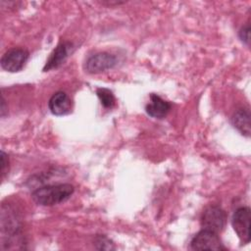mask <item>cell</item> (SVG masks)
I'll return each mask as SVG.
<instances>
[{
    "label": "cell",
    "mask_w": 251,
    "mask_h": 251,
    "mask_svg": "<svg viewBox=\"0 0 251 251\" xmlns=\"http://www.w3.org/2000/svg\"><path fill=\"white\" fill-rule=\"evenodd\" d=\"M190 247L192 250H226L218 233L208 229H202L197 232L191 239Z\"/></svg>",
    "instance_id": "cell-4"
},
{
    "label": "cell",
    "mask_w": 251,
    "mask_h": 251,
    "mask_svg": "<svg viewBox=\"0 0 251 251\" xmlns=\"http://www.w3.org/2000/svg\"><path fill=\"white\" fill-rule=\"evenodd\" d=\"M95 244L98 249H102V250L115 249L114 243L105 235H97L95 237Z\"/></svg>",
    "instance_id": "cell-13"
},
{
    "label": "cell",
    "mask_w": 251,
    "mask_h": 251,
    "mask_svg": "<svg viewBox=\"0 0 251 251\" xmlns=\"http://www.w3.org/2000/svg\"><path fill=\"white\" fill-rule=\"evenodd\" d=\"M28 57L29 53L25 49L13 48L4 53L0 64L3 70L10 73H17L23 70Z\"/></svg>",
    "instance_id": "cell-5"
},
{
    "label": "cell",
    "mask_w": 251,
    "mask_h": 251,
    "mask_svg": "<svg viewBox=\"0 0 251 251\" xmlns=\"http://www.w3.org/2000/svg\"><path fill=\"white\" fill-rule=\"evenodd\" d=\"M7 166H8V159L6 154L2 151L1 152V176L4 177L6 172H7Z\"/></svg>",
    "instance_id": "cell-15"
},
{
    "label": "cell",
    "mask_w": 251,
    "mask_h": 251,
    "mask_svg": "<svg viewBox=\"0 0 251 251\" xmlns=\"http://www.w3.org/2000/svg\"><path fill=\"white\" fill-rule=\"evenodd\" d=\"M1 230L2 235L8 236V242L18 235L20 230V223L14 209L11 206H2L1 212Z\"/></svg>",
    "instance_id": "cell-7"
},
{
    "label": "cell",
    "mask_w": 251,
    "mask_h": 251,
    "mask_svg": "<svg viewBox=\"0 0 251 251\" xmlns=\"http://www.w3.org/2000/svg\"><path fill=\"white\" fill-rule=\"evenodd\" d=\"M5 111H6V109H5V100H4V98L2 97V105H1V116H2V117H4Z\"/></svg>",
    "instance_id": "cell-16"
},
{
    "label": "cell",
    "mask_w": 251,
    "mask_h": 251,
    "mask_svg": "<svg viewBox=\"0 0 251 251\" xmlns=\"http://www.w3.org/2000/svg\"><path fill=\"white\" fill-rule=\"evenodd\" d=\"M73 49H74V45L71 42L64 41L59 43L57 47L50 54L43 68V71L47 72V71H51L59 68L61 65L64 64V62L67 60L69 55L73 52Z\"/></svg>",
    "instance_id": "cell-8"
},
{
    "label": "cell",
    "mask_w": 251,
    "mask_h": 251,
    "mask_svg": "<svg viewBox=\"0 0 251 251\" xmlns=\"http://www.w3.org/2000/svg\"><path fill=\"white\" fill-rule=\"evenodd\" d=\"M231 123L233 126L245 136H250L251 128H250V112L248 109H239L237 110L232 118Z\"/></svg>",
    "instance_id": "cell-11"
},
{
    "label": "cell",
    "mask_w": 251,
    "mask_h": 251,
    "mask_svg": "<svg viewBox=\"0 0 251 251\" xmlns=\"http://www.w3.org/2000/svg\"><path fill=\"white\" fill-rule=\"evenodd\" d=\"M72 100L64 91L55 92L48 102L50 112L55 116H65L72 111Z\"/></svg>",
    "instance_id": "cell-9"
},
{
    "label": "cell",
    "mask_w": 251,
    "mask_h": 251,
    "mask_svg": "<svg viewBox=\"0 0 251 251\" xmlns=\"http://www.w3.org/2000/svg\"><path fill=\"white\" fill-rule=\"evenodd\" d=\"M96 94L98 96V98L101 101V104L105 107V108H112L115 104V97L112 93V91H110L107 88H98L96 90Z\"/></svg>",
    "instance_id": "cell-12"
},
{
    "label": "cell",
    "mask_w": 251,
    "mask_h": 251,
    "mask_svg": "<svg viewBox=\"0 0 251 251\" xmlns=\"http://www.w3.org/2000/svg\"><path fill=\"white\" fill-rule=\"evenodd\" d=\"M113 3H114V4H118V5H119V4H122V3H124V2H119V1L117 2V1H116V2H113ZM103 4H109V5H111V4H112V2H107V3H103Z\"/></svg>",
    "instance_id": "cell-17"
},
{
    "label": "cell",
    "mask_w": 251,
    "mask_h": 251,
    "mask_svg": "<svg viewBox=\"0 0 251 251\" xmlns=\"http://www.w3.org/2000/svg\"><path fill=\"white\" fill-rule=\"evenodd\" d=\"M226 215L225 211L216 205L208 206L202 213L200 223L203 229H208L216 233L221 232L226 225Z\"/></svg>",
    "instance_id": "cell-2"
},
{
    "label": "cell",
    "mask_w": 251,
    "mask_h": 251,
    "mask_svg": "<svg viewBox=\"0 0 251 251\" xmlns=\"http://www.w3.org/2000/svg\"><path fill=\"white\" fill-rule=\"evenodd\" d=\"M74 191L75 188L70 183L50 184L35 189L31 193V198L37 205L54 206L68 200Z\"/></svg>",
    "instance_id": "cell-1"
},
{
    "label": "cell",
    "mask_w": 251,
    "mask_h": 251,
    "mask_svg": "<svg viewBox=\"0 0 251 251\" xmlns=\"http://www.w3.org/2000/svg\"><path fill=\"white\" fill-rule=\"evenodd\" d=\"M251 210L249 207H240L233 213L231 219L232 227L243 244L250 242Z\"/></svg>",
    "instance_id": "cell-3"
},
{
    "label": "cell",
    "mask_w": 251,
    "mask_h": 251,
    "mask_svg": "<svg viewBox=\"0 0 251 251\" xmlns=\"http://www.w3.org/2000/svg\"><path fill=\"white\" fill-rule=\"evenodd\" d=\"M116 65V56L107 52H100L87 58L84 64V69L89 74H100L113 69Z\"/></svg>",
    "instance_id": "cell-6"
},
{
    "label": "cell",
    "mask_w": 251,
    "mask_h": 251,
    "mask_svg": "<svg viewBox=\"0 0 251 251\" xmlns=\"http://www.w3.org/2000/svg\"><path fill=\"white\" fill-rule=\"evenodd\" d=\"M239 38L246 45H249V41H250V25L249 24H246L241 27V29L239 30Z\"/></svg>",
    "instance_id": "cell-14"
},
{
    "label": "cell",
    "mask_w": 251,
    "mask_h": 251,
    "mask_svg": "<svg viewBox=\"0 0 251 251\" xmlns=\"http://www.w3.org/2000/svg\"><path fill=\"white\" fill-rule=\"evenodd\" d=\"M171 104L162 99L159 95L152 93L150 95V102L146 105V113L156 119H163L171 110Z\"/></svg>",
    "instance_id": "cell-10"
}]
</instances>
